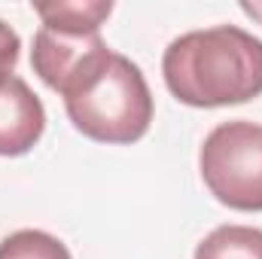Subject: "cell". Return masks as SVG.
Segmentation results:
<instances>
[{
  "instance_id": "obj_1",
  "label": "cell",
  "mask_w": 262,
  "mask_h": 259,
  "mask_svg": "<svg viewBox=\"0 0 262 259\" xmlns=\"http://www.w3.org/2000/svg\"><path fill=\"white\" fill-rule=\"evenodd\" d=\"M162 73L180 104H244L262 95V40L238 25L189 31L165 49Z\"/></svg>"
},
{
  "instance_id": "obj_2",
  "label": "cell",
  "mask_w": 262,
  "mask_h": 259,
  "mask_svg": "<svg viewBox=\"0 0 262 259\" xmlns=\"http://www.w3.org/2000/svg\"><path fill=\"white\" fill-rule=\"evenodd\" d=\"M73 128L98 143H134L152 122V95L131 58L110 52L98 73L64 98Z\"/></svg>"
},
{
  "instance_id": "obj_3",
  "label": "cell",
  "mask_w": 262,
  "mask_h": 259,
  "mask_svg": "<svg viewBox=\"0 0 262 259\" xmlns=\"http://www.w3.org/2000/svg\"><path fill=\"white\" fill-rule=\"evenodd\" d=\"M201 180L232 210H262V125L247 119L220 122L198 153Z\"/></svg>"
},
{
  "instance_id": "obj_4",
  "label": "cell",
  "mask_w": 262,
  "mask_h": 259,
  "mask_svg": "<svg viewBox=\"0 0 262 259\" xmlns=\"http://www.w3.org/2000/svg\"><path fill=\"white\" fill-rule=\"evenodd\" d=\"M110 49L101 40V34H64L52 28H40L34 34L31 67L52 92L70 98L98 73Z\"/></svg>"
},
{
  "instance_id": "obj_5",
  "label": "cell",
  "mask_w": 262,
  "mask_h": 259,
  "mask_svg": "<svg viewBox=\"0 0 262 259\" xmlns=\"http://www.w3.org/2000/svg\"><path fill=\"white\" fill-rule=\"evenodd\" d=\"M46 131L43 101L31 92V85L15 76H0V156H25L37 146Z\"/></svg>"
},
{
  "instance_id": "obj_6",
  "label": "cell",
  "mask_w": 262,
  "mask_h": 259,
  "mask_svg": "<svg viewBox=\"0 0 262 259\" xmlns=\"http://www.w3.org/2000/svg\"><path fill=\"white\" fill-rule=\"evenodd\" d=\"M34 12L43 18V28L64 34H101V25L113 12L110 0H49L34 3Z\"/></svg>"
},
{
  "instance_id": "obj_7",
  "label": "cell",
  "mask_w": 262,
  "mask_h": 259,
  "mask_svg": "<svg viewBox=\"0 0 262 259\" xmlns=\"http://www.w3.org/2000/svg\"><path fill=\"white\" fill-rule=\"evenodd\" d=\"M195 259H262V229L220 226L195 247Z\"/></svg>"
},
{
  "instance_id": "obj_8",
  "label": "cell",
  "mask_w": 262,
  "mask_h": 259,
  "mask_svg": "<svg viewBox=\"0 0 262 259\" xmlns=\"http://www.w3.org/2000/svg\"><path fill=\"white\" fill-rule=\"evenodd\" d=\"M0 259H73L64 241L40 229H18L0 241Z\"/></svg>"
},
{
  "instance_id": "obj_9",
  "label": "cell",
  "mask_w": 262,
  "mask_h": 259,
  "mask_svg": "<svg viewBox=\"0 0 262 259\" xmlns=\"http://www.w3.org/2000/svg\"><path fill=\"white\" fill-rule=\"evenodd\" d=\"M18 49H21L18 34L0 18V76H3V73H12V67L18 61Z\"/></svg>"
},
{
  "instance_id": "obj_10",
  "label": "cell",
  "mask_w": 262,
  "mask_h": 259,
  "mask_svg": "<svg viewBox=\"0 0 262 259\" xmlns=\"http://www.w3.org/2000/svg\"><path fill=\"white\" fill-rule=\"evenodd\" d=\"M241 9H244L247 15H253L256 21H262V3H241Z\"/></svg>"
}]
</instances>
